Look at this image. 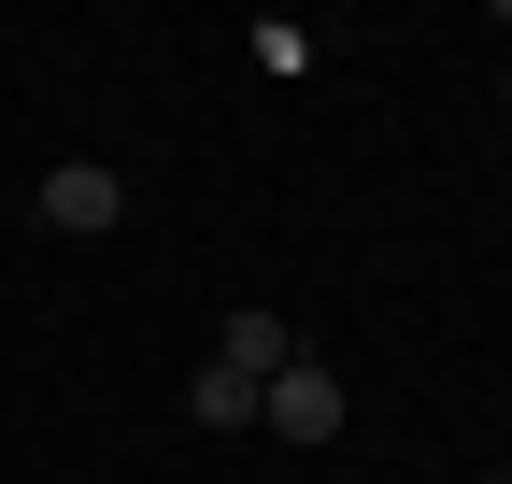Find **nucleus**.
<instances>
[{
  "label": "nucleus",
  "mask_w": 512,
  "mask_h": 484,
  "mask_svg": "<svg viewBox=\"0 0 512 484\" xmlns=\"http://www.w3.org/2000/svg\"><path fill=\"white\" fill-rule=\"evenodd\" d=\"M470 484H512V470H470Z\"/></svg>",
  "instance_id": "obj_5"
},
{
  "label": "nucleus",
  "mask_w": 512,
  "mask_h": 484,
  "mask_svg": "<svg viewBox=\"0 0 512 484\" xmlns=\"http://www.w3.org/2000/svg\"><path fill=\"white\" fill-rule=\"evenodd\" d=\"M114 214H128V186H114L100 157H57V171H43V228H72V242H100Z\"/></svg>",
  "instance_id": "obj_2"
},
{
  "label": "nucleus",
  "mask_w": 512,
  "mask_h": 484,
  "mask_svg": "<svg viewBox=\"0 0 512 484\" xmlns=\"http://www.w3.org/2000/svg\"><path fill=\"white\" fill-rule=\"evenodd\" d=\"M185 413H200V428H256V385H242V371H200V385H185Z\"/></svg>",
  "instance_id": "obj_4"
},
{
  "label": "nucleus",
  "mask_w": 512,
  "mask_h": 484,
  "mask_svg": "<svg viewBox=\"0 0 512 484\" xmlns=\"http://www.w3.org/2000/svg\"><path fill=\"white\" fill-rule=\"evenodd\" d=\"M256 428H271V442H342V385L313 371V356H285V371L256 385Z\"/></svg>",
  "instance_id": "obj_1"
},
{
  "label": "nucleus",
  "mask_w": 512,
  "mask_h": 484,
  "mask_svg": "<svg viewBox=\"0 0 512 484\" xmlns=\"http://www.w3.org/2000/svg\"><path fill=\"white\" fill-rule=\"evenodd\" d=\"M498 100H512V72H498Z\"/></svg>",
  "instance_id": "obj_6"
},
{
  "label": "nucleus",
  "mask_w": 512,
  "mask_h": 484,
  "mask_svg": "<svg viewBox=\"0 0 512 484\" xmlns=\"http://www.w3.org/2000/svg\"><path fill=\"white\" fill-rule=\"evenodd\" d=\"M285 356H299V342H285V314H228V328H214V371H242V385H271Z\"/></svg>",
  "instance_id": "obj_3"
}]
</instances>
